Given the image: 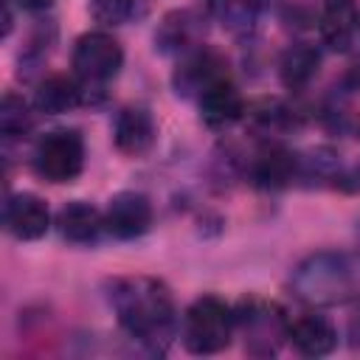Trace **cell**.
I'll return each instance as SVG.
<instances>
[{
	"instance_id": "obj_18",
	"label": "cell",
	"mask_w": 360,
	"mask_h": 360,
	"mask_svg": "<svg viewBox=\"0 0 360 360\" xmlns=\"http://www.w3.org/2000/svg\"><path fill=\"white\" fill-rule=\"evenodd\" d=\"M214 20L231 34H248L256 25L259 8L253 0H211Z\"/></svg>"
},
{
	"instance_id": "obj_16",
	"label": "cell",
	"mask_w": 360,
	"mask_h": 360,
	"mask_svg": "<svg viewBox=\"0 0 360 360\" xmlns=\"http://www.w3.org/2000/svg\"><path fill=\"white\" fill-rule=\"evenodd\" d=\"M298 160L281 146H264L253 160V180L262 188H281L295 177Z\"/></svg>"
},
{
	"instance_id": "obj_5",
	"label": "cell",
	"mask_w": 360,
	"mask_h": 360,
	"mask_svg": "<svg viewBox=\"0 0 360 360\" xmlns=\"http://www.w3.org/2000/svg\"><path fill=\"white\" fill-rule=\"evenodd\" d=\"M73 73L84 84H104L110 82L121 65H124V51L118 39L107 31H87L76 39L73 45Z\"/></svg>"
},
{
	"instance_id": "obj_19",
	"label": "cell",
	"mask_w": 360,
	"mask_h": 360,
	"mask_svg": "<svg viewBox=\"0 0 360 360\" xmlns=\"http://www.w3.org/2000/svg\"><path fill=\"white\" fill-rule=\"evenodd\" d=\"M194 42V17L191 11H172L163 17L160 28L155 31V45L160 51H180Z\"/></svg>"
},
{
	"instance_id": "obj_22",
	"label": "cell",
	"mask_w": 360,
	"mask_h": 360,
	"mask_svg": "<svg viewBox=\"0 0 360 360\" xmlns=\"http://www.w3.org/2000/svg\"><path fill=\"white\" fill-rule=\"evenodd\" d=\"M349 340H352V346H360V298H357L354 312L349 315Z\"/></svg>"
},
{
	"instance_id": "obj_11",
	"label": "cell",
	"mask_w": 360,
	"mask_h": 360,
	"mask_svg": "<svg viewBox=\"0 0 360 360\" xmlns=\"http://www.w3.org/2000/svg\"><path fill=\"white\" fill-rule=\"evenodd\" d=\"M197 104H200V118L202 124L219 129V127H231L233 121L242 118L245 112V101L239 96V90L231 84V79H219L214 84H208L200 96H197Z\"/></svg>"
},
{
	"instance_id": "obj_15",
	"label": "cell",
	"mask_w": 360,
	"mask_h": 360,
	"mask_svg": "<svg viewBox=\"0 0 360 360\" xmlns=\"http://www.w3.org/2000/svg\"><path fill=\"white\" fill-rule=\"evenodd\" d=\"M82 104V84L73 76L53 73L45 82H39L34 93V107L45 115H62Z\"/></svg>"
},
{
	"instance_id": "obj_8",
	"label": "cell",
	"mask_w": 360,
	"mask_h": 360,
	"mask_svg": "<svg viewBox=\"0 0 360 360\" xmlns=\"http://www.w3.org/2000/svg\"><path fill=\"white\" fill-rule=\"evenodd\" d=\"M3 225L6 231L20 242L42 239L51 228V211L37 194H11L3 208Z\"/></svg>"
},
{
	"instance_id": "obj_12",
	"label": "cell",
	"mask_w": 360,
	"mask_h": 360,
	"mask_svg": "<svg viewBox=\"0 0 360 360\" xmlns=\"http://www.w3.org/2000/svg\"><path fill=\"white\" fill-rule=\"evenodd\" d=\"M287 338L304 357H323L338 346V332H335L332 321L318 312H307V315H298L295 321H290Z\"/></svg>"
},
{
	"instance_id": "obj_23",
	"label": "cell",
	"mask_w": 360,
	"mask_h": 360,
	"mask_svg": "<svg viewBox=\"0 0 360 360\" xmlns=\"http://www.w3.org/2000/svg\"><path fill=\"white\" fill-rule=\"evenodd\" d=\"M22 8H31V11H39V8H48L53 0H17Z\"/></svg>"
},
{
	"instance_id": "obj_20",
	"label": "cell",
	"mask_w": 360,
	"mask_h": 360,
	"mask_svg": "<svg viewBox=\"0 0 360 360\" xmlns=\"http://www.w3.org/2000/svg\"><path fill=\"white\" fill-rule=\"evenodd\" d=\"M34 127V112L28 101L17 93H6L0 101V135L3 138H22Z\"/></svg>"
},
{
	"instance_id": "obj_14",
	"label": "cell",
	"mask_w": 360,
	"mask_h": 360,
	"mask_svg": "<svg viewBox=\"0 0 360 360\" xmlns=\"http://www.w3.org/2000/svg\"><path fill=\"white\" fill-rule=\"evenodd\" d=\"M56 228H59V233L68 242L87 245V242H96L98 239V233L104 228V214H98V208H93L84 200H73V202H65L59 208Z\"/></svg>"
},
{
	"instance_id": "obj_6",
	"label": "cell",
	"mask_w": 360,
	"mask_h": 360,
	"mask_svg": "<svg viewBox=\"0 0 360 360\" xmlns=\"http://www.w3.org/2000/svg\"><path fill=\"white\" fill-rule=\"evenodd\" d=\"M233 318H236V326L245 329V346L253 354H273L281 338H287L290 321H284L273 304H262L250 298L242 304L239 312H233Z\"/></svg>"
},
{
	"instance_id": "obj_7",
	"label": "cell",
	"mask_w": 360,
	"mask_h": 360,
	"mask_svg": "<svg viewBox=\"0 0 360 360\" xmlns=\"http://www.w3.org/2000/svg\"><path fill=\"white\" fill-rule=\"evenodd\" d=\"M152 225V202L138 191H118L104 211V228L118 239L143 236Z\"/></svg>"
},
{
	"instance_id": "obj_17",
	"label": "cell",
	"mask_w": 360,
	"mask_h": 360,
	"mask_svg": "<svg viewBox=\"0 0 360 360\" xmlns=\"http://www.w3.org/2000/svg\"><path fill=\"white\" fill-rule=\"evenodd\" d=\"M318 65H321V53H318L309 42H295V45H290V48L281 53L278 76H281L284 87L301 90V87H307V84L315 79Z\"/></svg>"
},
{
	"instance_id": "obj_21",
	"label": "cell",
	"mask_w": 360,
	"mask_h": 360,
	"mask_svg": "<svg viewBox=\"0 0 360 360\" xmlns=\"http://www.w3.org/2000/svg\"><path fill=\"white\" fill-rule=\"evenodd\" d=\"M87 8L101 25H124L135 11V0H90Z\"/></svg>"
},
{
	"instance_id": "obj_24",
	"label": "cell",
	"mask_w": 360,
	"mask_h": 360,
	"mask_svg": "<svg viewBox=\"0 0 360 360\" xmlns=\"http://www.w3.org/2000/svg\"><path fill=\"white\" fill-rule=\"evenodd\" d=\"M357 236H360V219H357Z\"/></svg>"
},
{
	"instance_id": "obj_9",
	"label": "cell",
	"mask_w": 360,
	"mask_h": 360,
	"mask_svg": "<svg viewBox=\"0 0 360 360\" xmlns=\"http://www.w3.org/2000/svg\"><path fill=\"white\" fill-rule=\"evenodd\" d=\"M155 138H158V127H155V118H152L149 110L127 107V110H121L115 115L112 141H115V149L121 155L141 158L155 146Z\"/></svg>"
},
{
	"instance_id": "obj_3",
	"label": "cell",
	"mask_w": 360,
	"mask_h": 360,
	"mask_svg": "<svg viewBox=\"0 0 360 360\" xmlns=\"http://www.w3.org/2000/svg\"><path fill=\"white\" fill-rule=\"evenodd\" d=\"M233 309L217 295H200L183 318V346L191 354H217L233 338Z\"/></svg>"
},
{
	"instance_id": "obj_13",
	"label": "cell",
	"mask_w": 360,
	"mask_h": 360,
	"mask_svg": "<svg viewBox=\"0 0 360 360\" xmlns=\"http://www.w3.org/2000/svg\"><path fill=\"white\" fill-rule=\"evenodd\" d=\"M225 76H228V70H225V59L222 56H217L214 51H194L177 65L172 82H174L177 93H183V96L197 93L200 96L208 84H214V82H219Z\"/></svg>"
},
{
	"instance_id": "obj_4",
	"label": "cell",
	"mask_w": 360,
	"mask_h": 360,
	"mask_svg": "<svg viewBox=\"0 0 360 360\" xmlns=\"http://www.w3.org/2000/svg\"><path fill=\"white\" fill-rule=\"evenodd\" d=\"M34 169L48 183H70L84 169V141L76 129L48 132L34 149Z\"/></svg>"
},
{
	"instance_id": "obj_2",
	"label": "cell",
	"mask_w": 360,
	"mask_h": 360,
	"mask_svg": "<svg viewBox=\"0 0 360 360\" xmlns=\"http://www.w3.org/2000/svg\"><path fill=\"white\" fill-rule=\"evenodd\" d=\"M292 292L312 307H335L360 298V253L318 250L307 256L290 278Z\"/></svg>"
},
{
	"instance_id": "obj_25",
	"label": "cell",
	"mask_w": 360,
	"mask_h": 360,
	"mask_svg": "<svg viewBox=\"0 0 360 360\" xmlns=\"http://www.w3.org/2000/svg\"><path fill=\"white\" fill-rule=\"evenodd\" d=\"M357 177H360V169H357Z\"/></svg>"
},
{
	"instance_id": "obj_10",
	"label": "cell",
	"mask_w": 360,
	"mask_h": 360,
	"mask_svg": "<svg viewBox=\"0 0 360 360\" xmlns=\"http://www.w3.org/2000/svg\"><path fill=\"white\" fill-rule=\"evenodd\" d=\"M321 39L329 51L346 53L360 31V8L354 0H329L321 14Z\"/></svg>"
},
{
	"instance_id": "obj_1",
	"label": "cell",
	"mask_w": 360,
	"mask_h": 360,
	"mask_svg": "<svg viewBox=\"0 0 360 360\" xmlns=\"http://www.w3.org/2000/svg\"><path fill=\"white\" fill-rule=\"evenodd\" d=\"M110 304L118 323L152 352H163L174 332V301L163 281L149 276L115 278L110 287Z\"/></svg>"
}]
</instances>
